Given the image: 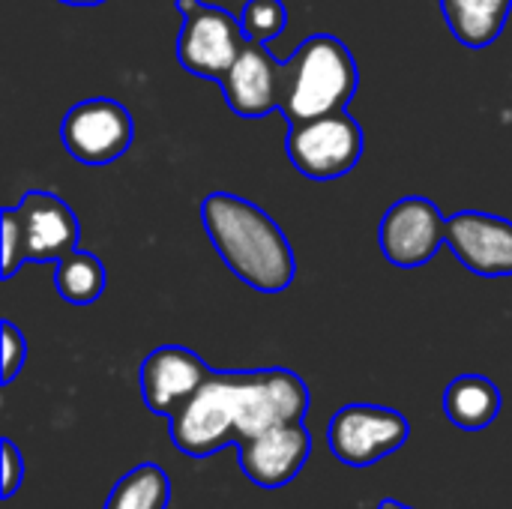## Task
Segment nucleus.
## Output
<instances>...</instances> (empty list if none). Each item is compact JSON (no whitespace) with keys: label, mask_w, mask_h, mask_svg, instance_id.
<instances>
[{"label":"nucleus","mask_w":512,"mask_h":509,"mask_svg":"<svg viewBox=\"0 0 512 509\" xmlns=\"http://www.w3.org/2000/svg\"><path fill=\"white\" fill-rule=\"evenodd\" d=\"M135 135L132 114L105 96L96 99H81L72 105L60 123V138L63 147L72 159L81 165H108L120 159Z\"/></svg>","instance_id":"0eeeda50"},{"label":"nucleus","mask_w":512,"mask_h":509,"mask_svg":"<svg viewBox=\"0 0 512 509\" xmlns=\"http://www.w3.org/2000/svg\"><path fill=\"white\" fill-rule=\"evenodd\" d=\"M210 366L183 345H162L150 351L138 369V387L144 405L156 417H174L210 378Z\"/></svg>","instance_id":"1a4fd4ad"},{"label":"nucleus","mask_w":512,"mask_h":509,"mask_svg":"<svg viewBox=\"0 0 512 509\" xmlns=\"http://www.w3.org/2000/svg\"><path fill=\"white\" fill-rule=\"evenodd\" d=\"M357 78V60L348 45L330 33H315L282 63L279 111L288 123L348 111Z\"/></svg>","instance_id":"f03ea898"},{"label":"nucleus","mask_w":512,"mask_h":509,"mask_svg":"<svg viewBox=\"0 0 512 509\" xmlns=\"http://www.w3.org/2000/svg\"><path fill=\"white\" fill-rule=\"evenodd\" d=\"M378 246L393 267L417 270L447 246V216L429 198H402L384 213Z\"/></svg>","instance_id":"6e6552de"},{"label":"nucleus","mask_w":512,"mask_h":509,"mask_svg":"<svg viewBox=\"0 0 512 509\" xmlns=\"http://www.w3.org/2000/svg\"><path fill=\"white\" fill-rule=\"evenodd\" d=\"M444 414L456 429L483 432L501 414V390L486 375H459L444 393Z\"/></svg>","instance_id":"2eb2a0df"},{"label":"nucleus","mask_w":512,"mask_h":509,"mask_svg":"<svg viewBox=\"0 0 512 509\" xmlns=\"http://www.w3.org/2000/svg\"><path fill=\"white\" fill-rule=\"evenodd\" d=\"M309 453L312 438L303 423H285L237 444L240 471L261 489H279L297 480Z\"/></svg>","instance_id":"9b49d317"},{"label":"nucleus","mask_w":512,"mask_h":509,"mask_svg":"<svg viewBox=\"0 0 512 509\" xmlns=\"http://www.w3.org/2000/svg\"><path fill=\"white\" fill-rule=\"evenodd\" d=\"M246 39L270 45L288 24V9L282 0H249L240 12Z\"/></svg>","instance_id":"a211bd4d"},{"label":"nucleus","mask_w":512,"mask_h":509,"mask_svg":"<svg viewBox=\"0 0 512 509\" xmlns=\"http://www.w3.org/2000/svg\"><path fill=\"white\" fill-rule=\"evenodd\" d=\"M408 438V417L381 405H345L327 426V447L348 468H369L402 450Z\"/></svg>","instance_id":"423d86ee"},{"label":"nucleus","mask_w":512,"mask_h":509,"mask_svg":"<svg viewBox=\"0 0 512 509\" xmlns=\"http://www.w3.org/2000/svg\"><path fill=\"white\" fill-rule=\"evenodd\" d=\"M447 249L477 276H512V222L504 216L480 210L447 216Z\"/></svg>","instance_id":"9d476101"},{"label":"nucleus","mask_w":512,"mask_h":509,"mask_svg":"<svg viewBox=\"0 0 512 509\" xmlns=\"http://www.w3.org/2000/svg\"><path fill=\"white\" fill-rule=\"evenodd\" d=\"M363 147V126L348 111L291 123L285 135V153L291 165L309 180L345 177L360 162Z\"/></svg>","instance_id":"20e7f679"},{"label":"nucleus","mask_w":512,"mask_h":509,"mask_svg":"<svg viewBox=\"0 0 512 509\" xmlns=\"http://www.w3.org/2000/svg\"><path fill=\"white\" fill-rule=\"evenodd\" d=\"M240 372H210L201 390L171 417V441L183 456L210 459L237 447Z\"/></svg>","instance_id":"7ed1b4c3"},{"label":"nucleus","mask_w":512,"mask_h":509,"mask_svg":"<svg viewBox=\"0 0 512 509\" xmlns=\"http://www.w3.org/2000/svg\"><path fill=\"white\" fill-rule=\"evenodd\" d=\"M204 231L225 267L261 294H282L297 276V258L285 231L258 204L213 192L201 204Z\"/></svg>","instance_id":"f257e3e1"},{"label":"nucleus","mask_w":512,"mask_h":509,"mask_svg":"<svg viewBox=\"0 0 512 509\" xmlns=\"http://www.w3.org/2000/svg\"><path fill=\"white\" fill-rule=\"evenodd\" d=\"M60 3H66V6H102L105 0H60Z\"/></svg>","instance_id":"4be33fe9"},{"label":"nucleus","mask_w":512,"mask_h":509,"mask_svg":"<svg viewBox=\"0 0 512 509\" xmlns=\"http://www.w3.org/2000/svg\"><path fill=\"white\" fill-rule=\"evenodd\" d=\"M24 231V258L30 264H57L63 255L78 249V216L54 192L30 189L15 204Z\"/></svg>","instance_id":"f8f14e48"},{"label":"nucleus","mask_w":512,"mask_h":509,"mask_svg":"<svg viewBox=\"0 0 512 509\" xmlns=\"http://www.w3.org/2000/svg\"><path fill=\"white\" fill-rule=\"evenodd\" d=\"M225 102L240 117H264L279 111L282 99V63L270 54L264 42H246L228 75L219 81Z\"/></svg>","instance_id":"ddd939ff"},{"label":"nucleus","mask_w":512,"mask_h":509,"mask_svg":"<svg viewBox=\"0 0 512 509\" xmlns=\"http://www.w3.org/2000/svg\"><path fill=\"white\" fill-rule=\"evenodd\" d=\"M450 33L465 48H489L507 27L512 0H441Z\"/></svg>","instance_id":"4468645a"},{"label":"nucleus","mask_w":512,"mask_h":509,"mask_svg":"<svg viewBox=\"0 0 512 509\" xmlns=\"http://www.w3.org/2000/svg\"><path fill=\"white\" fill-rule=\"evenodd\" d=\"M57 294L72 306L96 303L105 294V264L90 252H69L54 264Z\"/></svg>","instance_id":"f3484780"},{"label":"nucleus","mask_w":512,"mask_h":509,"mask_svg":"<svg viewBox=\"0 0 512 509\" xmlns=\"http://www.w3.org/2000/svg\"><path fill=\"white\" fill-rule=\"evenodd\" d=\"M177 9L183 15V27L177 36L180 66L198 78L222 81L249 42L240 18L204 0H177Z\"/></svg>","instance_id":"39448f33"},{"label":"nucleus","mask_w":512,"mask_h":509,"mask_svg":"<svg viewBox=\"0 0 512 509\" xmlns=\"http://www.w3.org/2000/svg\"><path fill=\"white\" fill-rule=\"evenodd\" d=\"M378 509H411V507H402L399 501H393V498H384V501L378 504Z\"/></svg>","instance_id":"5701e85b"},{"label":"nucleus","mask_w":512,"mask_h":509,"mask_svg":"<svg viewBox=\"0 0 512 509\" xmlns=\"http://www.w3.org/2000/svg\"><path fill=\"white\" fill-rule=\"evenodd\" d=\"M0 447H3V501H9L24 480V459L18 456V450L9 438H3Z\"/></svg>","instance_id":"412c9836"},{"label":"nucleus","mask_w":512,"mask_h":509,"mask_svg":"<svg viewBox=\"0 0 512 509\" xmlns=\"http://www.w3.org/2000/svg\"><path fill=\"white\" fill-rule=\"evenodd\" d=\"M171 480L156 462H144L120 477L105 501V509H168Z\"/></svg>","instance_id":"dca6fc26"},{"label":"nucleus","mask_w":512,"mask_h":509,"mask_svg":"<svg viewBox=\"0 0 512 509\" xmlns=\"http://www.w3.org/2000/svg\"><path fill=\"white\" fill-rule=\"evenodd\" d=\"M0 333H3V375H0V384H12L15 375L24 369V360H27V342H24V333L12 324V321H3L0 324Z\"/></svg>","instance_id":"aec40b11"},{"label":"nucleus","mask_w":512,"mask_h":509,"mask_svg":"<svg viewBox=\"0 0 512 509\" xmlns=\"http://www.w3.org/2000/svg\"><path fill=\"white\" fill-rule=\"evenodd\" d=\"M0 228H3V279H12L18 267L27 261L24 258V231H21V216L15 207H3L0 213Z\"/></svg>","instance_id":"6ab92c4d"}]
</instances>
